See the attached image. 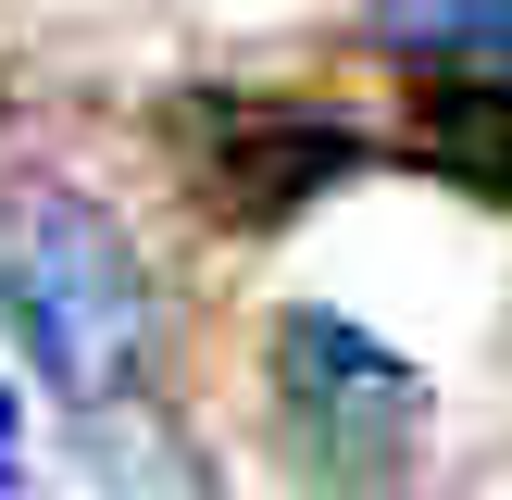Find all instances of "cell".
<instances>
[{"instance_id":"3","label":"cell","mask_w":512,"mask_h":500,"mask_svg":"<svg viewBox=\"0 0 512 500\" xmlns=\"http://www.w3.org/2000/svg\"><path fill=\"white\" fill-rule=\"evenodd\" d=\"M175 163H188V188L213 200L225 225H288L300 200H325L350 163H363V138H350L338 113H300V100L200 88L188 113H175Z\"/></svg>"},{"instance_id":"1","label":"cell","mask_w":512,"mask_h":500,"mask_svg":"<svg viewBox=\"0 0 512 500\" xmlns=\"http://www.w3.org/2000/svg\"><path fill=\"white\" fill-rule=\"evenodd\" d=\"M0 325L75 413L150 388V288L88 188H50V175L0 188Z\"/></svg>"},{"instance_id":"6","label":"cell","mask_w":512,"mask_h":500,"mask_svg":"<svg viewBox=\"0 0 512 500\" xmlns=\"http://www.w3.org/2000/svg\"><path fill=\"white\" fill-rule=\"evenodd\" d=\"M425 150H438L450 175H475V188L512 200V100L488 75H438V88H425Z\"/></svg>"},{"instance_id":"4","label":"cell","mask_w":512,"mask_h":500,"mask_svg":"<svg viewBox=\"0 0 512 500\" xmlns=\"http://www.w3.org/2000/svg\"><path fill=\"white\" fill-rule=\"evenodd\" d=\"M75 450H88V475H100L113 500H225L213 475H200V450L163 425V400H150V388H138V400H100V413H75Z\"/></svg>"},{"instance_id":"7","label":"cell","mask_w":512,"mask_h":500,"mask_svg":"<svg viewBox=\"0 0 512 500\" xmlns=\"http://www.w3.org/2000/svg\"><path fill=\"white\" fill-rule=\"evenodd\" d=\"M25 488V413H13V388H0V500Z\"/></svg>"},{"instance_id":"5","label":"cell","mask_w":512,"mask_h":500,"mask_svg":"<svg viewBox=\"0 0 512 500\" xmlns=\"http://www.w3.org/2000/svg\"><path fill=\"white\" fill-rule=\"evenodd\" d=\"M375 38L425 75H512V0H375Z\"/></svg>"},{"instance_id":"2","label":"cell","mask_w":512,"mask_h":500,"mask_svg":"<svg viewBox=\"0 0 512 500\" xmlns=\"http://www.w3.org/2000/svg\"><path fill=\"white\" fill-rule=\"evenodd\" d=\"M275 413H288V450L338 500H388L425 463V375L388 338L338 325V313H288L275 325Z\"/></svg>"}]
</instances>
